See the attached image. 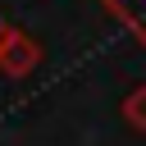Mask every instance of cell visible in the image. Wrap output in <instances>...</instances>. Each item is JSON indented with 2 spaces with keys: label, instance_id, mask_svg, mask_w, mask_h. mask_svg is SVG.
I'll list each match as a JSON object with an SVG mask.
<instances>
[{
  "label": "cell",
  "instance_id": "277c9868",
  "mask_svg": "<svg viewBox=\"0 0 146 146\" xmlns=\"http://www.w3.org/2000/svg\"><path fill=\"white\" fill-rule=\"evenodd\" d=\"M0 36H5V18H0Z\"/></svg>",
  "mask_w": 146,
  "mask_h": 146
},
{
  "label": "cell",
  "instance_id": "3957f363",
  "mask_svg": "<svg viewBox=\"0 0 146 146\" xmlns=\"http://www.w3.org/2000/svg\"><path fill=\"white\" fill-rule=\"evenodd\" d=\"M119 114H123V123H128L132 132H146V82L132 87V91L119 100Z\"/></svg>",
  "mask_w": 146,
  "mask_h": 146
},
{
  "label": "cell",
  "instance_id": "7a4b0ae2",
  "mask_svg": "<svg viewBox=\"0 0 146 146\" xmlns=\"http://www.w3.org/2000/svg\"><path fill=\"white\" fill-rule=\"evenodd\" d=\"M96 5H100V9L146 50V0H96Z\"/></svg>",
  "mask_w": 146,
  "mask_h": 146
},
{
  "label": "cell",
  "instance_id": "6da1fadb",
  "mask_svg": "<svg viewBox=\"0 0 146 146\" xmlns=\"http://www.w3.org/2000/svg\"><path fill=\"white\" fill-rule=\"evenodd\" d=\"M41 59H46L41 41H36L27 27L5 23V36H0V73L14 78V82H23V78H32V73L41 68Z\"/></svg>",
  "mask_w": 146,
  "mask_h": 146
}]
</instances>
